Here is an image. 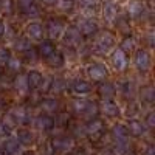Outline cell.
Listing matches in <instances>:
<instances>
[{"mask_svg":"<svg viewBox=\"0 0 155 155\" xmlns=\"http://www.w3.org/2000/svg\"><path fill=\"white\" fill-rule=\"evenodd\" d=\"M6 65H8V68L12 70V71H19V70L22 68V62H20L17 58L11 56V58L8 59V62H6Z\"/></svg>","mask_w":155,"mask_h":155,"instance_id":"8d00e7d4","label":"cell"},{"mask_svg":"<svg viewBox=\"0 0 155 155\" xmlns=\"http://www.w3.org/2000/svg\"><path fill=\"white\" fill-rule=\"evenodd\" d=\"M84 130H85V134H87V135L95 137L96 134L102 132V121H101V120H98V118L90 120V121L87 123V126L84 127Z\"/></svg>","mask_w":155,"mask_h":155,"instance_id":"ac0fdd59","label":"cell"},{"mask_svg":"<svg viewBox=\"0 0 155 155\" xmlns=\"http://www.w3.org/2000/svg\"><path fill=\"white\" fill-rule=\"evenodd\" d=\"M71 90L76 95H88L92 92V84L87 82V81H76L71 85Z\"/></svg>","mask_w":155,"mask_h":155,"instance_id":"7402d4cb","label":"cell"},{"mask_svg":"<svg viewBox=\"0 0 155 155\" xmlns=\"http://www.w3.org/2000/svg\"><path fill=\"white\" fill-rule=\"evenodd\" d=\"M115 47V37L112 33H102L95 42V51L99 54H107Z\"/></svg>","mask_w":155,"mask_h":155,"instance_id":"6da1fadb","label":"cell"},{"mask_svg":"<svg viewBox=\"0 0 155 155\" xmlns=\"http://www.w3.org/2000/svg\"><path fill=\"white\" fill-rule=\"evenodd\" d=\"M130 152V143L129 141H123V143H116L115 146V155H129Z\"/></svg>","mask_w":155,"mask_h":155,"instance_id":"f546056e","label":"cell"},{"mask_svg":"<svg viewBox=\"0 0 155 155\" xmlns=\"http://www.w3.org/2000/svg\"><path fill=\"white\" fill-rule=\"evenodd\" d=\"M141 99H143L146 104H152V101H153V88L150 85L143 88V92H141Z\"/></svg>","mask_w":155,"mask_h":155,"instance_id":"d590c367","label":"cell"},{"mask_svg":"<svg viewBox=\"0 0 155 155\" xmlns=\"http://www.w3.org/2000/svg\"><path fill=\"white\" fill-rule=\"evenodd\" d=\"M25 56H27L28 59H31V61H34V59H36V50L31 47L30 50H27V51H25Z\"/></svg>","mask_w":155,"mask_h":155,"instance_id":"b9f144b4","label":"cell"},{"mask_svg":"<svg viewBox=\"0 0 155 155\" xmlns=\"http://www.w3.org/2000/svg\"><path fill=\"white\" fill-rule=\"evenodd\" d=\"M102 14H104L106 22H109V23H113L116 19H118V8H116L115 2H112V0L106 2L104 9H102Z\"/></svg>","mask_w":155,"mask_h":155,"instance_id":"30bf717a","label":"cell"},{"mask_svg":"<svg viewBox=\"0 0 155 155\" xmlns=\"http://www.w3.org/2000/svg\"><path fill=\"white\" fill-rule=\"evenodd\" d=\"M0 155H5V153H3V152H0Z\"/></svg>","mask_w":155,"mask_h":155,"instance_id":"bcb514c9","label":"cell"},{"mask_svg":"<svg viewBox=\"0 0 155 155\" xmlns=\"http://www.w3.org/2000/svg\"><path fill=\"white\" fill-rule=\"evenodd\" d=\"M3 30H5V23H3V22H0V37L3 36Z\"/></svg>","mask_w":155,"mask_h":155,"instance_id":"f6af8a7d","label":"cell"},{"mask_svg":"<svg viewBox=\"0 0 155 155\" xmlns=\"http://www.w3.org/2000/svg\"><path fill=\"white\" fill-rule=\"evenodd\" d=\"M87 74H88V78H92L93 81H102V79L107 78L109 71H107L104 64L93 62V64H90V65L87 67Z\"/></svg>","mask_w":155,"mask_h":155,"instance_id":"7a4b0ae2","label":"cell"},{"mask_svg":"<svg viewBox=\"0 0 155 155\" xmlns=\"http://www.w3.org/2000/svg\"><path fill=\"white\" fill-rule=\"evenodd\" d=\"M134 62H135V65L140 71H147L150 68V54L146 50H138L135 53Z\"/></svg>","mask_w":155,"mask_h":155,"instance_id":"5b68a950","label":"cell"},{"mask_svg":"<svg viewBox=\"0 0 155 155\" xmlns=\"http://www.w3.org/2000/svg\"><path fill=\"white\" fill-rule=\"evenodd\" d=\"M11 118L14 120L16 124H27L28 123V112L23 107H16L11 112Z\"/></svg>","mask_w":155,"mask_h":155,"instance_id":"ffe728a7","label":"cell"},{"mask_svg":"<svg viewBox=\"0 0 155 155\" xmlns=\"http://www.w3.org/2000/svg\"><path fill=\"white\" fill-rule=\"evenodd\" d=\"M16 140L22 146H28V144H33L34 141V134L30 130V129H20L16 135Z\"/></svg>","mask_w":155,"mask_h":155,"instance_id":"e0dca14e","label":"cell"},{"mask_svg":"<svg viewBox=\"0 0 155 155\" xmlns=\"http://www.w3.org/2000/svg\"><path fill=\"white\" fill-rule=\"evenodd\" d=\"M54 126V120L48 115H41L34 120V127H37L39 130H50Z\"/></svg>","mask_w":155,"mask_h":155,"instance_id":"5bb4252c","label":"cell"},{"mask_svg":"<svg viewBox=\"0 0 155 155\" xmlns=\"http://www.w3.org/2000/svg\"><path fill=\"white\" fill-rule=\"evenodd\" d=\"M42 3L47 6H53V5H58V0H42Z\"/></svg>","mask_w":155,"mask_h":155,"instance_id":"ee69618b","label":"cell"},{"mask_svg":"<svg viewBox=\"0 0 155 155\" xmlns=\"http://www.w3.org/2000/svg\"><path fill=\"white\" fill-rule=\"evenodd\" d=\"M65 81L61 79V78H54V79H51V85H50V90H53L54 93H61L65 90Z\"/></svg>","mask_w":155,"mask_h":155,"instance_id":"f1b7e54d","label":"cell"},{"mask_svg":"<svg viewBox=\"0 0 155 155\" xmlns=\"http://www.w3.org/2000/svg\"><path fill=\"white\" fill-rule=\"evenodd\" d=\"M78 31L81 33V36H93L96 31H98V23L96 20H93L92 17H85L82 20H79V23H78Z\"/></svg>","mask_w":155,"mask_h":155,"instance_id":"3957f363","label":"cell"},{"mask_svg":"<svg viewBox=\"0 0 155 155\" xmlns=\"http://www.w3.org/2000/svg\"><path fill=\"white\" fill-rule=\"evenodd\" d=\"M0 74H2V68H0Z\"/></svg>","mask_w":155,"mask_h":155,"instance_id":"7dc6e473","label":"cell"},{"mask_svg":"<svg viewBox=\"0 0 155 155\" xmlns=\"http://www.w3.org/2000/svg\"><path fill=\"white\" fill-rule=\"evenodd\" d=\"M3 153L5 155H22L23 146L19 143L16 138H8L3 144Z\"/></svg>","mask_w":155,"mask_h":155,"instance_id":"9c48e42d","label":"cell"},{"mask_svg":"<svg viewBox=\"0 0 155 155\" xmlns=\"http://www.w3.org/2000/svg\"><path fill=\"white\" fill-rule=\"evenodd\" d=\"M54 51H56V47L51 41H44L41 44V47H39V54H41L42 58H45V59H48Z\"/></svg>","mask_w":155,"mask_h":155,"instance_id":"cb8c5ba5","label":"cell"},{"mask_svg":"<svg viewBox=\"0 0 155 155\" xmlns=\"http://www.w3.org/2000/svg\"><path fill=\"white\" fill-rule=\"evenodd\" d=\"M47 62H48V65H50V67L59 68V67L64 65V56H62V53H59V51H54V53L47 59Z\"/></svg>","mask_w":155,"mask_h":155,"instance_id":"484cf974","label":"cell"},{"mask_svg":"<svg viewBox=\"0 0 155 155\" xmlns=\"http://www.w3.org/2000/svg\"><path fill=\"white\" fill-rule=\"evenodd\" d=\"M58 5L62 11H71L74 6V0H58Z\"/></svg>","mask_w":155,"mask_h":155,"instance_id":"f35d334b","label":"cell"},{"mask_svg":"<svg viewBox=\"0 0 155 155\" xmlns=\"http://www.w3.org/2000/svg\"><path fill=\"white\" fill-rule=\"evenodd\" d=\"M98 110H99V109H98V106L95 104V102H93V101H88V102H87V107H85V110H84L82 115L87 116V118H92V120H93L95 115L98 113Z\"/></svg>","mask_w":155,"mask_h":155,"instance_id":"4dcf8cb0","label":"cell"},{"mask_svg":"<svg viewBox=\"0 0 155 155\" xmlns=\"http://www.w3.org/2000/svg\"><path fill=\"white\" fill-rule=\"evenodd\" d=\"M73 140L68 138V137H62V138H58L54 143H53V147L59 152H70L73 149Z\"/></svg>","mask_w":155,"mask_h":155,"instance_id":"2e32d148","label":"cell"},{"mask_svg":"<svg viewBox=\"0 0 155 155\" xmlns=\"http://www.w3.org/2000/svg\"><path fill=\"white\" fill-rule=\"evenodd\" d=\"M99 93H101V96H102V99H104V101H110V99L115 96V93H116L115 85H113L112 82L102 84V85L99 87Z\"/></svg>","mask_w":155,"mask_h":155,"instance_id":"603a6c76","label":"cell"},{"mask_svg":"<svg viewBox=\"0 0 155 155\" xmlns=\"http://www.w3.org/2000/svg\"><path fill=\"white\" fill-rule=\"evenodd\" d=\"M42 107H44V110H47V112H56V109H58V101H56L54 98H47V99L42 101Z\"/></svg>","mask_w":155,"mask_h":155,"instance_id":"d6a6232c","label":"cell"},{"mask_svg":"<svg viewBox=\"0 0 155 155\" xmlns=\"http://www.w3.org/2000/svg\"><path fill=\"white\" fill-rule=\"evenodd\" d=\"M9 58H11L9 51L6 48H3V47H0V65H6V62H8Z\"/></svg>","mask_w":155,"mask_h":155,"instance_id":"ab89813d","label":"cell"},{"mask_svg":"<svg viewBox=\"0 0 155 155\" xmlns=\"http://www.w3.org/2000/svg\"><path fill=\"white\" fill-rule=\"evenodd\" d=\"M121 51H134L135 50V41H134V37H130V36H127L124 41L121 42V48H120Z\"/></svg>","mask_w":155,"mask_h":155,"instance_id":"e575fe53","label":"cell"},{"mask_svg":"<svg viewBox=\"0 0 155 155\" xmlns=\"http://www.w3.org/2000/svg\"><path fill=\"white\" fill-rule=\"evenodd\" d=\"M12 8H14L12 0H0V11H3L5 14H11Z\"/></svg>","mask_w":155,"mask_h":155,"instance_id":"74e56055","label":"cell"},{"mask_svg":"<svg viewBox=\"0 0 155 155\" xmlns=\"http://www.w3.org/2000/svg\"><path fill=\"white\" fill-rule=\"evenodd\" d=\"M126 127H127L129 134H132V135H135V137H141V135H144V132H146L144 123H141L140 120H130Z\"/></svg>","mask_w":155,"mask_h":155,"instance_id":"9a60e30c","label":"cell"},{"mask_svg":"<svg viewBox=\"0 0 155 155\" xmlns=\"http://www.w3.org/2000/svg\"><path fill=\"white\" fill-rule=\"evenodd\" d=\"M112 135L116 140V143H123V141H129V130L127 127L121 123H116L112 127Z\"/></svg>","mask_w":155,"mask_h":155,"instance_id":"7c38bea8","label":"cell"},{"mask_svg":"<svg viewBox=\"0 0 155 155\" xmlns=\"http://www.w3.org/2000/svg\"><path fill=\"white\" fill-rule=\"evenodd\" d=\"M87 102L88 101H85V99H76V101H73V104H71L73 112L76 115H82L84 110H85V107H87Z\"/></svg>","mask_w":155,"mask_h":155,"instance_id":"1f68e13d","label":"cell"},{"mask_svg":"<svg viewBox=\"0 0 155 155\" xmlns=\"http://www.w3.org/2000/svg\"><path fill=\"white\" fill-rule=\"evenodd\" d=\"M17 3H19V8L22 9L23 14L31 16V17L39 14V8H37L34 0H17Z\"/></svg>","mask_w":155,"mask_h":155,"instance_id":"4fadbf2b","label":"cell"},{"mask_svg":"<svg viewBox=\"0 0 155 155\" xmlns=\"http://www.w3.org/2000/svg\"><path fill=\"white\" fill-rule=\"evenodd\" d=\"M79 5L87 12H95L99 5V0H79Z\"/></svg>","mask_w":155,"mask_h":155,"instance_id":"4316f807","label":"cell"},{"mask_svg":"<svg viewBox=\"0 0 155 155\" xmlns=\"http://www.w3.org/2000/svg\"><path fill=\"white\" fill-rule=\"evenodd\" d=\"M47 33L50 39H58L64 33V22L61 19H50L47 23Z\"/></svg>","mask_w":155,"mask_h":155,"instance_id":"52a82bcc","label":"cell"},{"mask_svg":"<svg viewBox=\"0 0 155 155\" xmlns=\"http://www.w3.org/2000/svg\"><path fill=\"white\" fill-rule=\"evenodd\" d=\"M14 88L17 90L20 95H25V93H27L28 90H30L28 81H27V76H25V74H19V76L16 78V81H14Z\"/></svg>","mask_w":155,"mask_h":155,"instance_id":"d4e9b609","label":"cell"},{"mask_svg":"<svg viewBox=\"0 0 155 155\" xmlns=\"http://www.w3.org/2000/svg\"><path fill=\"white\" fill-rule=\"evenodd\" d=\"M64 44L68 45V47H76V45H79L81 41H82V36L81 33L78 31L76 27H68L65 31H64Z\"/></svg>","mask_w":155,"mask_h":155,"instance_id":"277c9868","label":"cell"},{"mask_svg":"<svg viewBox=\"0 0 155 155\" xmlns=\"http://www.w3.org/2000/svg\"><path fill=\"white\" fill-rule=\"evenodd\" d=\"M153 113L150 112L149 115H147V118H146V123H144V126H146V129H152L153 127V124H155V118H153Z\"/></svg>","mask_w":155,"mask_h":155,"instance_id":"60d3db41","label":"cell"},{"mask_svg":"<svg viewBox=\"0 0 155 155\" xmlns=\"http://www.w3.org/2000/svg\"><path fill=\"white\" fill-rule=\"evenodd\" d=\"M134 90H135V87H134V84H132L130 81H123V82L120 84V92H121V95H124L126 98L132 96V95H134Z\"/></svg>","mask_w":155,"mask_h":155,"instance_id":"83f0119b","label":"cell"},{"mask_svg":"<svg viewBox=\"0 0 155 155\" xmlns=\"http://www.w3.org/2000/svg\"><path fill=\"white\" fill-rule=\"evenodd\" d=\"M27 34H28V39H33V41H42V37H44V27H42V23L31 22L27 27Z\"/></svg>","mask_w":155,"mask_h":155,"instance_id":"8fae6325","label":"cell"},{"mask_svg":"<svg viewBox=\"0 0 155 155\" xmlns=\"http://www.w3.org/2000/svg\"><path fill=\"white\" fill-rule=\"evenodd\" d=\"M112 65H113L115 70H118V71H123L127 67L126 53H124V51H121L120 48H116L113 53H112Z\"/></svg>","mask_w":155,"mask_h":155,"instance_id":"ba28073f","label":"cell"},{"mask_svg":"<svg viewBox=\"0 0 155 155\" xmlns=\"http://www.w3.org/2000/svg\"><path fill=\"white\" fill-rule=\"evenodd\" d=\"M127 11H129V17H132V19H143L147 12L146 5L143 2H140V0H134V2L129 3Z\"/></svg>","mask_w":155,"mask_h":155,"instance_id":"8992f818","label":"cell"},{"mask_svg":"<svg viewBox=\"0 0 155 155\" xmlns=\"http://www.w3.org/2000/svg\"><path fill=\"white\" fill-rule=\"evenodd\" d=\"M144 155H155V147L150 144V146H147L146 147V150H144Z\"/></svg>","mask_w":155,"mask_h":155,"instance_id":"7bdbcfd3","label":"cell"},{"mask_svg":"<svg viewBox=\"0 0 155 155\" xmlns=\"http://www.w3.org/2000/svg\"><path fill=\"white\" fill-rule=\"evenodd\" d=\"M31 48V42H30V39L28 37H22L19 39V41L16 42V50L17 51H22V53H25L27 50Z\"/></svg>","mask_w":155,"mask_h":155,"instance_id":"836d02e7","label":"cell"},{"mask_svg":"<svg viewBox=\"0 0 155 155\" xmlns=\"http://www.w3.org/2000/svg\"><path fill=\"white\" fill-rule=\"evenodd\" d=\"M42 79H44L42 73L37 71V70H30L28 74H27V81H28V87H30V88H37V87H41Z\"/></svg>","mask_w":155,"mask_h":155,"instance_id":"d6986e66","label":"cell"},{"mask_svg":"<svg viewBox=\"0 0 155 155\" xmlns=\"http://www.w3.org/2000/svg\"><path fill=\"white\" fill-rule=\"evenodd\" d=\"M101 109H102V113L106 116H109V118H115V116L120 115V107L116 106L113 101H104Z\"/></svg>","mask_w":155,"mask_h":155,"instance_id":"44dd1931","label":"cell"}]
</instances>
